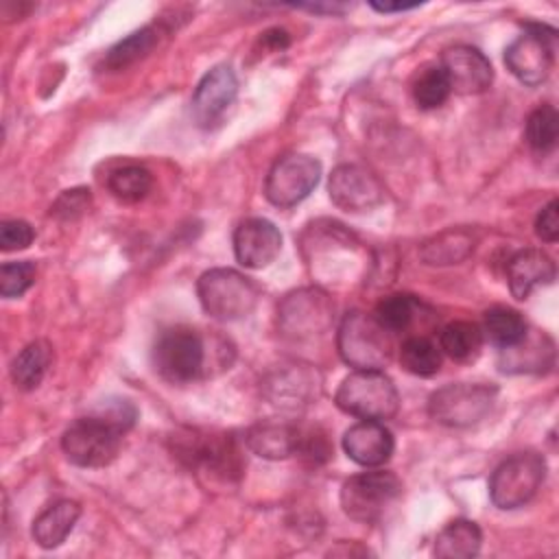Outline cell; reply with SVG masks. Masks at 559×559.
<instances>
[{
    "label": "cell",
    "instance_id": "obj_22",
    "mask_svg": "<svg viewBox=\"0 0 559 559\" xmlns=\"http://www.w3.org/2000/svg\"><path fill=\"white\" fill-rule=\"evenodd\" d=\"M474 249V238L467 229H448L430 240H426L419 249V255L426 264H459L463 262Z\"/></svg>",
    "mask_w": 559,
    "mask_h": 559
},
{
    "label": "cell",
    "instance_id": "obj_30",
    "mask_svg": "<svg viewBox=\"0 0 559 559\" xmlns=\"http://www.w3.org/2000/svg\"><path fill=\"white\" fill-rule=\"evenodd\" d=\"M452 94L450 83L441 66L426 68L413 83V98L421 109H435L441 107L448 96Z\"/></svg>",
    "mask_w": 559,
    "mask_h": 559
},
{
    "label": "cell",
    "instance_id": "obj_32",
    "mask_svg": "<svg viewBox=\"0 0 559 559\" xmlns=\"http://www.w3.org/2000/svg\"><path fill=\"white\" fill-rule=\"evenodd\" d=\"M35 282V264L33 262H4L0 269V293L2 297H20Z\"/></svg>",
    "mask_w": 559,
    "mask_h": 559
},
{
    "label": "cell",
    "instance_id": "obj_34",
    "mask_svg": "<svg viewBox=\"0 0 559 559\" xmlns=\"http://www.w3.org/2000/svg\"><path fill=\"white\" fill-rule=\"evenodd\" d=\"M33 238H35L33 227L22 218L2 221V225H0V247L4 251L26 249L33 242Z\"/></svg>",
    "mask_w": 559,
    "mask_h": 559
},
{
    "label": "cell",
    "instance_id": "obj_13",
    "mask_svg": "<svg viewBox=\"0 0 559 559\" xmlns=\"http://www.w3.org/2000/svg\"><path fill=\"white\" fill-rule=\"evenodd\" d=\"M332 321V301L319 288H301L280 306V325L295 338L323 332Z\"/></svg>",
    "mask_w": 559,
    "mask_h": 559
},
{
    "label": "cell",
    "instance_id": "obj_29",
    "mask_svg": "<svg viewBox=\"0 0 559 559\" xmlns=\"http://www.w3.org/2000/svg\"><path fill=\"white\" fill-rule=\"evenodd\" d=\"M557 127H559V116L552 105H542L537 107L528 120H526V142L535 153H548L557 144Z\"/></svg>",
    "mask_w": 559,
    "mask_h": 559
},
{
    "label": "cell",
    "instance_id": "obj_11",
    "mask_svg": "<svg viewBox=\"0 0 559 559\" xmlns=\"http://www.w3.org/2000/svg\"><path fill=\"white\" fill-rule=\"evenodd\" d=\"M321 164L312 155L293 153L273 164L264 181V197L277 207L301 203L319 183Z\"/></svg>",
    "mask_w": 559,
    "mask_h": 559
},
{
    "label": "cell",
    "instance_id": "obj_16",
    "mask_svg": "<svg viewBox=\"0 0 559 559\" xmlns=\"http://www.w3.org/2000/svg\"><path fill=\"white\" fill-rule=\"evenodd\" d=\"M282 251V234L266 218H247L234 231L236 260L247 269L269 266Z\"/></svg>",
    "mask_w": 559,
    "mask_h": 559
},
{
    "label": "cell",
    "instance_id": "obj_31",
    "mask_svg": "<svg viewBox=\"0 0 559 559\" xmlns=\"http://www.w3.org/2000/svg\"><path fill=\"white\" fill-rule=\"evenodd\" d=\"M413 314H415V301L408 295H400V293L382 297L373 310V319L391 334L406 330L408 323L413 321Z\"/></svg>",
    "mask_w": 559,
    "mask_h": 559
},
{
    "label": "cell",
    "instance_id": "obj_8",
    "mask_svg": "<svg viewBox=\"0 0 559 559\" xmlns=\"http://www.w3.org/2000/svg\"><path fill=\"white\" fill-rule=\"evenodd\" d=\"M557 50V31L544 24H526L504 50V63L524 85H539L548 79Z\"/></svg>",
    "mask_w": 559,
    "mask_h": 559
},
{
    "label": "cell",
    "instance_id": "obj_35",
    "mask_svg": "<svg viewBox=\"0 0 559 559\" xmlns=\"http://www.w3.org/2000/svg\"><path fill=\"white\" fill-rule=\"evenodd\" d=\"M535 234L544 242H555L559 238V201L552 199L548 205L542 207L535 221Z\"/></svg>",
    "mask_w": 559,
    "mask_h": 559
},
{
    "label": "cell",
    "instance_id": "obj_21",
    "mask_svg": "<svg viewBox=\"0 0 559 559\" xmlns=\"http://www.w3.org/2000/svg\"><path fill=\"white\" fill-rule=\"evenodd\" d=\"M480 528L469 520H454L445 524L435 539V555L441 559H469L480 550Z\"/></svg>",
    "mask_w": 559,
    "mask_h": 559
},
{
    "label": "cell",
    "instance_id": "obj_19",
    "mask_svg": "<svg viewBox=\"0 0 559 559\" xmlns=\"http://www.w3.org/2000/svg\"><path fill=\"white\" fill-rule=\"evenodd\" d=\"M247 448L262 459H286L301 452L304 432L293 424H258L245 435Z\"/></svg>",
    "mask_w": 559,
    "mask_h": 559
},
{
    "label": "cell",
    "instance_id": "obj_7",
    "mask_svg": "<svg viewBox=\"0 0 559 559\" xmlns=\"http://www.w3.org/2000/svg\"><path fill=\"white\" fill-rule=\"evenodd\" d=\"M546 478V461L537 452H518L504 459L491 474L489 498L498 509L524 507Z\"/></svg>",
    "mask_w": 559,
    "mask_h": 559
},
{
    "label": "cell",
    "instance_id": "obj_6",
    "mask_svg": "<svg viewBox=\"0 0 559 559\" xmlns=\"http://www.w3.org/2000/svg\"><path fill=\"white\" fill-rule=\"evenodd\" d=\"M498 389L478 382H454L437 389L428 400V413L435 421L450 428H467L489 415Z\"/></svg>",
    "mask_w": 559,
    "mask_h": 559
},
{
    "label": "cell",
    "instance_id": "obj_28",
    "mask_svg": "<svg viewBox=\"0 0 559 559\" xmlns=\"http://www.w3.org/2000/svg\"><path fill=\"white\" fill-rule=\"evenodd\" d=\"M400 362L413 376H435L441 367V354L437 345L426 336H411L400 347Z\"/></svg>",
    "mask_w": 559,
    "mask_h": 559
},
{
    "label": "cell",
    "instance_id": "obj_12",
    "mask_svg": "<svg viewBox=\"0 0 559 559\" xmlns=\"http://www.w3.org/2000/svg\"><path fill=\"white\" fill-rule=\"evenodd\" d=\"M330 199L345 212H369L384 201V188L367 168L341 164L330 175Z\"/></svg>",
    "mask_w": 559,
    "mask_h": 559
},
{
    "label": "cell",
    "instance_id": "obj_15",
    "mask_svg": "<svg viewBox=\"0 0 559 559\" xmlns=\"http://www.w3.org/2000/svg\"><path fill=\"white\" fill-rule=\"evenodd\" d=\"M441 70L448 76L450 90L456 94H480L493 81L489 59L472 46H452L441 55Z\"/></svg>",
    "mask_w": 559,
    "mask_h": 559
},
{
    "label": "cell",
    "instance_id": "obj_9",
    "mask_svg": "<svg viewBox=\"0 0 559 559\" xmlns=\"http://www.w3.org/2000/svg\"><path fill=\"white\" fill-rule=\"evenodd\" d=\"M205 362L203 338L188 328H173L159 334L153 347L155 371L173 384L194 380Z\"/></svg>",
    "mask_w": 559,
    "mask_h": 559
},
{
    "label": "cell",
    "instance_id": "obj_24",
    "mask_svg": "<svg viewBox=\"0 0 559 559\" xmlns=\"http://www.w3.org/2000/svg\"><path fill=\"white\" fill-rule=\"evenodd\" d=\"M480 330L483 336H487L496 347L507 349L524 338L526 323L518 310L507 306H493L485 312Z\"/></svg>",
    "mask_w": 559,
    "mask_h": 559
},
{
    "label": "cell",
    "instance_id": "obj_36",
    "mask_svg": "<svg viewBox=\"0 0 559 559\" xmlns=\"http://www.w3.org/2000/svg\"><path fill=\"white\" fill-rule=\"evenodd\" d=\"M260 41L271 50H284L288 46V33L284 28H269L262 33Z\"/></svg>",
    "mask_w": 559,
    "mask_h": 559
},
{
    "label": "cell",
    "instance_id": "obj_3",
    "mask_svg": "<svg viewBox=\"0 0 559 559\" xmlns=\"http://www.w3.org/2000/svg\"><path fill=\"white\" fill-rule=\"evenodd\" d=\"M203 310L218 321H238L258 304V286L234 269H210L197 282Z\"/></svg>",
    "mask_w": 559,
    "mask_h": 559
},
{
    "label": "cell",
    "instance_id": "obj_1",
    "mask_svg": "<svg viewBox=\"0 0 559 559\" xmlns=\"http://www.w3.org/2000/svg\"><path fill=\"white\" fill-rule=\"evenodd\" d=\"M301 245L310 271L325 282H338V277L352 282L365 264L354 236L334 221H317L310 225Z\"/></svg>",
    "mask_w": 559,
    "mask_h": 559
},
{
    "label": "cell",
    "instance_id": "obj_2",
    "mask_svg": "<svg viewBox=\"0 0 559 559\" xmlns=\"http://www.w3.org/2000/svg\"><path fill=\"white\" fill-rule=\"evenodd\" d=\"M336 406L358 419L384 421L400 408V395L393 380L382 369H356L349 373L336 395Z\"/></svg>",
    "mask_w": 559,
    "mask_h": 559
},
{
    "label": "cell",
    "instance_id": "obj_23",
    "mask_svg": "<svg viewBox=\"0 0 559 559\" xmlns=\"http://www.w3.org/2000/svg\"><path fill=\"white\" fill-rule=\"evenodd\" d=\"M52 360V347L46 341L28 343L11 362V378L17 389L33 391L44 380Z\"/></svg>",
    "mask_w": 559,
    "mask_h": 559
},
{
    "label": "cell",
    "instance_id": "obj_10",
    "mask_svg": "<svg viewBox=\"0 0 559 559\" xmlns=\"http://www.w3.org/2000/svg\"><path fill=\"white\" fill-rule=\"evenodd\" d=\"M400 493L402 483L393 472H362L343 483L341 507L356 522H373Z\"/></svg>",
    "mask_w": 559,
    "mask_h": 559
},
{
    "label": "cell",
    "instance_id": "obj_27",
    "mask_svg": "<svg viewBox=\"0 0 559 559\" xmlns=\"http://www.w3.org/2000/svg\"><path fill=\"white\" fill-rule=\"evenodd\" d=\"M107 188L118 201L135 203V201H142L151 192L153 175L144 166L127 164V166H120L109 173Z\"/></svg>",
    "mask_w": 559,
    "mask_h": 559
},
{
    "label": "cell",
    "instance_id": "obj_37",
    "mask_svg": "<svg viewBox=\"0 0 559 559\" xmlns=\"http://www.w3.org/2000/svg\"><path fill=\"white\" fill-rule=\"evenodd\" d=\"M299 9H308V11H314V13H336V15H341V13H345L349 7L347 4H338V2H332V4H299Z\"/></svg>",
    "mask_w": 559,
    "mask_h": 559
},
{
    "label": "cell",
    "instance_id": "obj_25",
    "mask_svg": "<svg viewBox=\"0 0 559 559\" xmlns=\"http://www.w3.org/2000/svg\"><path fill=\"white\" fill-rule=\"evenodd\" d=\"M441 349L459 362H469L480 354L483 330L469 321H452L441 330Z\"/></svg>",
    "mask_w": 559,
    "mask_h": 559
},
{
    "label": "cell",
    "instance_id": "obj_20",
    "mask_svg": "<svg viewBox=\"0 0 559 559\" xmlns=\"http://www.w3.org/2000/svg\"><path fill=\"white\" fill-rule=\"evenodd\" d=\"M81 515V507L74 500H57L46 507L33 522V539L41 548H57L72 533L76 520Z\"/></svg>",
    "mask_w": 559,
    "mask_h": 559
},
{
    "label": "cell",
    "instance_id": "obj_18",
    "mask_svg": "<svg viewBox=\"0 0 559 559\" xmlns=\"http://www.w3.org/2000/svg\"><path fill=\"white\" fill-rule=\"evenodd\" d=\"M555 275L552 258L539 249H522L507 264L509 290L515 299H526L537 286L552 284Z\"/></svg>",
    "mask_w": 559,
    "mask_h": 559
},
{
    "label": "cell",
    "instance_id": "obj_17",
    "mask_svg": "<svg viewBox=\"0 0 559 559\" xmlns=\"http://www.w3.org/2000/svg\"><path fill=\"white\" fill-rule=\"evenodd\" d=\"M395 441L384 421L360 419L343 435L345 454L362 467H380L393 454Z\"/></svg>",
    "mask_w": 559,
    "mask_h": 559
},
{
    "label": "cell",
    "instance_id": "obj_4",
    "mask_svg": "<svg viewBox=\"0 0 559 559\" xmlns=\"http://www.w3.org/2000/svg\"><path fill=\"white\" fill-rule=\"evenodd\" d=\"M389 334L373 314L347 312L336 336L338 354L354 369H382L391 358Z\"/></svg>",
    "mask_w": 559,
    "mask_h": 559
},
{
    "label": "cell",
    "instance_id": "obj_5",
    "mask_svg": "<svg viewBox=\"0 0 559 559\" xmlns=\"http://www.w3.org/2000/svg\"><path fill=\"white\" fill-rule=\"evenodd\" d=\"M122 430L105 417L92 413L76 419L61 437V450L66 459L79 467H105L109 465L122 443Z\"/></svg>",
    "mask_w": 559,
    "mask_h": 559
},
{
    "label": "cell",
    "instance_id": "obj_38",
    "mask_svg": "<svg viewBox=\"0 0 559 559\" xmlns=\"http://www.w3.org/2000/svg\"><path fill=\"white\" fill-rule=\"evenodd\" d=\"M371 9L380 11V13H393V11H408L415 9L417 2H369Z\"/></svg>",
    "mask_w": 559,
    "mask_h": 559
},
{
    "label": "cell",
    "instance_id": "obj_33",
    "mask_svg": "<svg viewBox=\"0 0 559 559\" xmlns=\"http://www.w3.org/2000/svg\"><path fill=\"white\" fill-rule=\"evenodd\" d=\"M92 203L90 188H72L59 194V199L50 207V216L61 218V221H72L79 218Z\"/></svg>",
    "mask_w": 559,
    "mask_h": 559
},
{
    "label": "cell",
    "instance_id": "obj_14",
    "mask_svg": "<svg viewBox=\"0 0 559 559\" xmlns=\"http://www.w3.org/2000/svg\"><path fill=\"white\" fill-rule=\"evenodd\" d=\"M238 94V79L225 63L214 66L203 74L192 94V118L199 127L216 124L234 105Z\"/></svg>",
    "mask_w": 559,
    "mask_h": 559
},
{
    "label": "cell",
    "instance_id": "obj_26",
    "mask_svg": "<svg viewBox=\"0 0 559 559\" xmlns=\"http://www.w3.org/2000/svg\"><path fill=\"white\" fill-rule=\"evenodd\" d=\"M159 41V28L157 26H142L140 31L131 33L129 37L120 39L105 57V68L109 70H124L133 66L135 61L144 59Z\"/></svg>",
    "mask_w": 559,
    "mask_h": 559
}]
</instances>
